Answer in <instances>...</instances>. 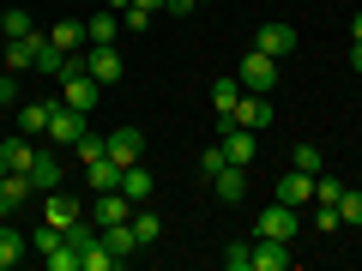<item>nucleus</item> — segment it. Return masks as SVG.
I'll list each match as a JSON object with an SVG mask.
<instances>
[{"label":"nucleus","instance_id":"a211bd4d","mask_svg":"<svg viewBox=\"0 0 362 271\" xmlns=\"http://www.w3.org/2000/svg\"><path fill=\"white\" fill-rule=\"evenodd\" d=\"M25 253H30V235H25V229H13V223L0 217V271H13Z\"/></svg>","mask_w":362,"mask_h":271},{"label":"nucleus","instance_id":"79ce46f5","mask_svg":"<svg viewBox=\"0 0 362 271\" xmlns=\"http://www.w3.org/2000/svg\"><path fill=\"white\" fill-rule=\"evenodd\" d=\"M350 42H362V13H356V18H350Z\"/></svg>","mask_w":362,"mask_h":271},{"label":"nucleus","instance_id":"9d476101","mask_svg":"<svg viewBox=\"0 0 362 271\" xmlns=\"http://www.w3.org/2000/svg\"><path fill=\"white\" fill-rule=\"evenodd\" d=\"M61 181H66V163H61L54 151H37V163H30V187H37V199H42V193H54Z\"/></svg>","mask_w":362,"mask_h":271},{"label":"nucleus","instance_id":"37998d69","mask_svg":"<svg viewBox=\"0 0 362 271\" xmlns=\"http://www.w3.org/2000/svg\"><path fill=\"white\" fill-rule=\"evenodd\" d=\"M103 6H109V13H127V6H133V0H103Z\"/></svg>","mask_w":362,"mask_h":271},{"label":"nucleus","instance_id":"ea45409f","mask_svg":"<svg viewBox=\"0 0 362 271\" xmlns=\"http://www.w3.org/2000/svg\"><path fill=\"white\" fill-rule=\"evenodd\" d=\"M350 73L362 78V42H350Z\"/></svg>","mask_w":362,"mask_h":271},{"label":"nucleus","instance_id":"393cba45","mask_svg":"<svg viewBox=\"0 0 362 271\" xmlns=\"http://www.w3.org/2000/svg\"><path fill=\"white\" fill-rule=\"evenodd\" d=\"M121 37V13H90L85 18V42H115Z\"/></svg>","mask_w":362,"mask_h":271},{"label":"nucleus","instance_id":"f03ea898","mask_svg":"<svg viewBox=\"0 0 362 271\" xmlns=\"http://www.w3.org/2000/svg\"><path fill=\"white\" fill-rule=\"evenodd\" d=\"M85 127H90V115H85V109H73V103H54V121H49V133H42V139H49L54 151H73V145L85 139Z\"/></svg>","mask_w":362,"mask_h":271},{"label":"nucleus","instance_id":"4468645a","mask_svg":"<svg viewBox=\"0 0 362 271\" xmlns=\"http://www.w3.org/2000/svg\"><path fill=\"white\" fill-rule=\"evenodd\" d=\"M211 193H218L223 205H242V199H247V175H242V163H223L218 175H211Z\"/></svg>","mask_w":362,"mask_h":271},{"label":"nucleus","instance_id":"4c0bfd02","mask_svg":"<svg viewBox=\"0 0 362 271\" xmlns=\"http://www.w3.org/2000/svg\"><path fill=\"white\" fill-rule=\"evenodd\" d=\"M145 25H151V13H145V6H127V13H121V30H133V37H139Z\"/></svg>","mask_w":362,"mask_h":271},{"label":"nucleus","instance_id":"473e14b6","mask_svg":"<svg viewBox=\"0 0 362 271\" xmlns=\"http://www.w3.org/2000/svg\"><path fill=\"white\" fill-rule=\"evenodd\" d=\"M290 169H302V175H320V169H326L320 145H296V151H290Z\"/></svg>","mask_w":362,"mask_h":271},{"label":"nucleus","instance_id":"ddd939ff","mask_svg":"<svg viewBox=\"0 0 362 271\" xmlns=\"http://www.w3.org/2000/svg\"><path fill=\"white\" fill-rule=\"evenodd\" d=\"M254 49H266V54H278V61H284V54H296V30L272 18V25H259V30H254Z\"/></svg>","mask_w":362,"mask_h":271},{"label":"nucleus","instance_id":"6e6552de","mask_svg":"<svg viewBox=\"0 0 362 271\" xmlns=\"http://www.w3.org/2000/svg\"><path fill=\"white\" fill-rule=\"evenodd\" d=\"M272 115H278V109H272L266 90H242V103H235V115H230V121H242V127L266 133V127H272Z\"/></svg>","mask_w":362,"mask_h":271},{"label":"nucleus","instance_id":"2eb2a0df","mask_svg":"<svg viewBox=\"0 0 362 271\" xmlns=\"http://www.w3.org/2000/svg\"><path fill=\"white\" fill-rule=\"evenodd\" d=\"M109 157H115L121 169L139 163V157H145V133L139 127H115V133H109Z\"/></svg>","mask_w":362,"mask_h":271},{"label":"nucleus","instance_id":"cd10ccee","mask_svg":"<svg viewBox=\"0 0 362 271\" xmlns=\"http://www.w3.org/2000/svg\"><path fill=\"white\" fill-rule=\"evenodd\" d=\"M61 241H66V229H54L49 217H42L37 229H30V253H37V259H42V253H54V247H61Z\"/></svg>","mask_w":362,"mask_h":271},{"label":"nucleus","instance_id":"e433bc0d","mask_svg":"<svg viewBox=\"0 0 362 271\" xmlns=\"http://www.w3.org/2000/svg\"><path fill=\"white\" fill-rule=\"evenodd\" d=\"M338 217H344V223H362V193H356V187H344V199H338Z\"/></svg>","mask_w":362,"mask_h":271},{"label":"nucleus","instance_id":"72a5a7b5","mask_svg":"<svg viewBox=\"0 0 362 271\" xmlns=\"http://www.w3.org/2000/svg\"><path fill=\"white\" fill-rule=\"evenodd\" d=\"M223 265L230 271H254V241H230L223 247Z\"/></svg>","mask_w":362,"mask_h":271},{"label":"nucleus","instance_id":"6ab92c4d","mask_svg":"<svg viewBox=\"0 0 362 271\" xmlns=\"http://www.w3.org/2000/svg\"><path fill=\"white\" fill-rule=\"evenodd\" d=\"M211 103H218V121H230L235 103H242V78H235V73H218V78H211Z\"/></svg>","mask_w":362,"mask_h":271},{"label":"nucleus","instance_id":"a19ab883","mask_svg":"<svg viewBox=\"0 0 362 271\" xmlns=\"http://www.w3.org/2000/svg\"><path fill=\"white\" fill-rule=\"evenodd\" d=\"M133 6H145V13H163V6H169V0H133Z\"/></svg>","mask_w":362,"mask_h":271},{"label":"nucleus","instance_id":"0eeeda50","mask_svg":"<svg viewBox=\"0 0 362 271\" xmlns=\"http://www.w3.org/2000/svg\"><path fill=\"white\" fill-rule=\"evenodd\" d=\"M133 211H139V205H133V199L115 187V193H90V211H85V217L97 223V229H109V223H127Z\"/></svg>","mask_w":362,"mask_h":271},{"label":"nucleus","instance_id":"f257e3e1","mask_svg":"<svg viewBox=\"0 0 362 271\" xmlns=\"http://www.w3.org/2000/svg\"><path fill=\"white\" fill-rule=\"evenodd\" d=\"M235 78H242V90H278V54H266V49H247L242 61H235Z\"/></svg>","mask_w":362,"mask_h":271},{"label":"nucleus","instance_id":"c03bdc74","mask_svg":"<svg viewBox=\"0 0 362 271\" xmlns=\"http://www.w3.org/2000/svg\"><path fill=\"white\" fill-rule=\"evenodd\" d=\"M0 175H13V169H6V151H0Z\"/></svg>","mask_w":362,"mask_h":271},{"label":"nucleus","instance_id":"5701e85b","mask_svg":"<svg viewBox=\"0 0 362 271\" xmlns=\"http://www.w3.org/2000/svg\"><path fill=\"white\" fill-rule=\"evenodd\" d=\"M0 151H6V169H18V175H30V163H37V139H25V133H13V139H0Z\"/></svg>","mask_w":362,"mask_h":271},{"label":"nucleus","instance_id":"7c9ffc66","mask_svg":"<svg viewBox=\"0 0 362 271\" xmlns=\"http://www.w3.org/2000/svg\"><path fill=\"white\" fill-rule=\"evenodd\" d=\"M133 235H139V247L163 241V217H157V211H133Z\"/></svg>","mask_w":362,"mask_h":271},{"label":"nucleus","instance_id":"b1692460","mask_svg":"<svg viewBox=\"0 0 362 271\" xmlns=\"http://www.w3.org/2000/svg\"><path fill=\"white\" fill-rule=\"evenodd\" d=\"M49 42L61 54H85V25H78V18H61V25L49 30Z\"/></svg>","mask_w":362,"mask_h":271},{"label":"nucleus","instance_id":"39448f33","mask_svg":"<svg viewBox=\"0 0 362 271\" xmlns=\"http://www.w3.org/2000/svg\"><path fill=\"white\" fill-rule=\"evenodd\" d=\"M296 229H302V217H296V205H284V199H272V205L254 217V235H278V241H296Z\"/></svg>","mask_w":362,"mask_h":271},{"label":"nucleus","instance_id":"4be33fe9","mask_svg":"<svg viewBox=\"0 0 362 271\" xmlns=\"http://www.w3.org/2000/svg\"><path fill=\"white\" fill-rule=\"evenodd\" d=\"M85 181H90V193H115L121 187V163L115 157H97V163H85Z\"/></svg>","mask_w":362,"mask_h":271},{"label":"nucleus","instance_id":"a18cd8bd","mask_svg":"<svg viewBox=\"0 0 362 271\" xmlns=\"http://www.w3.org/2000/svg\"><path fill=\"white\" fill-rule=\"evenodd\" d=\"M187 6H194V13H199V6H211V0H187Z\"/></svg>","mask_w":362,"mask_h":271},{"label":"nucleus","instance_id":"bb28decb","mask_svg":"<svg viewBox=\"0 0 362 271\" xmlns=\"http://www.w3.org/2000/svg\"><path fill=\"white\" fill-rule=\"evenodd\" d=\"M73 157H78V169L97 163V157H109V133H90V127H85V139L73 145Z\"/></svg>","mask_w":362,"mask_h":271},{"label":"nucleus","instance_id":"1a4fd4ad","mask_svg":"<svg viewBox=\"0 0 362 271\" xmlns=\"http://www.w3.org/2000/svg\"><path fill=\"white\" fill-rule=\"evenodd\" d=\"M42 217H49L54 229H73V223L85 217V199H73V193H61V187H54V193H42Z\"/></svg>","mask_w":362,"mask_h":271},{"label":"nucleus","instance_id":"58836bf2","mask_svg":"<svg viewBox=\"0 0 362 271\" xmlns=\"http://www.w3.org/2000/svg\"><path fill=\"white\" fill-rule=\"evenodd\" d=\"M0 103H18V85H13V78H0Z\"/></svg>","mask_w":362,"mask_h":271},{"label":"nucleus","instance_id":"2f4dec72","mask_svg":"<svg viewBox=\"0 0 362 271\" xmlns=\"http://www.w3.org/2000/svg\"><path fill=\"white\" fill-rule=\"evenodd\" d=\"M338 199H344V181L320 169V175H314V205H338Z\"/></svg>","mask_w":362,"mask_h":271},{"label":"nucleus","instance_id":"f704fd0d","mask_svg":"<svg viewBox=\"0 0 362 271\" xmlns=\"http://www.w3.org/2000/svg\"><path fill=\"white\" fill-rule=\"evenodd\" d=\"M223 163H230V157H223V145H206V151H199V175H206V181L218 175Z\"/></svg>","mask_w":362,"mask_h":271},{"label":"nucleus","instance_id":"c756f323","mask_svg":"<svg viewBox=\"0 0 362 271\" xmlns=\"http://www.w3.org/2000/svg\"><path fill=\"white\" fill-rule=\"evenodd\" d=\"M30 30H37V18H30L25 6H6V13H0V37H30Z\"/></svg>","mask_w":362,"mask_h":271},{"label":"nucleus","instance_id":"c9c22d12","mask_svg":"<svg viewBox=\"0 0 362 271\" xmlns=\"http://www.w3.org/2000/svg\"><path fill=\"white\" fill-rule=\"evenodd\" d=\"M314 229H320V235L344 229V217H338V205H314Z\"/></svg>","mask_w":362,"mask_h":271},{"label":"nucleus","instance_id":"f8f14e48","mask_svg":"<svg viewBox=\"0 0 362 271\" xmlns=\"http://www.w3.org/2000/svg\"><path fill=\"white\" fill-rule=\"evenodd\" d=\"M30 199H37V187H30V175H0V217H13L18 205H30Z\"/></svg>","mask_w":362,"mask_h":271},{"label":"nucleus","instance_id":"a878e982","mask_svg":"<svg viewBox=\"0 0 362 271\" xmlns=\"http://www.w3.org/2000/svg\"><path fill=\"white\" fill-rule=\"evenodd\" d=\"M73 61H78V54H61V49H54V42H49V37H42V49H37V73L61 78V73H66V66H73Z\"/></svg>","mask_w":362,"mask_h":271},{"label":"nucleus","instance_id":"aec40b11","mask_svg":"<svg viewBox=\"0 0 362 271\" xmlns=\"http://www.w3.org/2000/svg\"><path fill=\"white\" fill-rule=\"evenodd\" d=\"M278 199H284V205H308V199H314V175L284 169V175H278Z\"/></svg>","mask_w":362,"mask_h":271},{"label":"nucleus","instance_id":"20e7f679","mask_svg":"<svg viewBox=\"0 0 362 271\" xmlns=\"http://www.w3.org/2000/svg\"><path fill=\"white\" fill-rule=\"evenodd\" d=\"M97 97H103V85L85 73V61H73V66L61 73V103H73V109H85V115H90V109H97Z\"/></svg>","mask_w":362,"mask_h":271},{"label":"nucleus","instance_id":"9b49d317","mask_svg":"<svg viewBox=\"0 0 362 271\" xmlns=\"http://www.w3.org/2000/svg\"><path fill=\"white\" fill-rule=\"evenodd\" d=\"M254 271H290V241H278V235H254Z\"/></svg>","mask_w":362,"mask_h":271},{"label":"nucleus","instance_id":"f3484780","mask_svg":"<svg viewBox=\"0 0 362 271\" xmlns=\"http://www.w3.org/2000/svg\"><path fill=\"white\" fill-rule=\"evenodd\" d=\"M42 37H49V30H30V37H6V66H13V73L37 66V49H42Z\"/></svg>","mask_w":362,"mask_h":271},{"label":"nucleus","instance_id":"7ed1b4c3","mask_svg":"<svg viewBox=\"0 0 362 271\" xmlns=\"http://www.w3.org/2000/svg\"><path fill=\"white\" fill-rule=\"evenodd\" d=\"M78 61H85V73L97 78V85H121V73H127V61H121L115 42H85V54H78Z\"/></svg>","mask_w":362,"mask_h":271},{"label":"nucleus","instance_id":"c85d7f7f","mask_svg":"<svg viewBox=\"0 0 362 271\" xmlns=\"http://www.w3.org/2000/svg\"><path fill=\"white\" fill-rule=\"evenodd\" d=\"M42 265H49V271H85V253H78L73 241H61L54 253H42Z\"/></svg>","mask_w":362,"mask_h":271},{"label":"nucleus","instance_id":"423d86ee","mask_svg":"<svg viewBox=\"0 0 362 271\" xmlns=\"http://www.w3.org/2000/svg\"><path fill=\"white\" fill-rule=\"evenodd\" d=\"M218 145H223V157H230V163H242V169H247V157L259 151V133H254V127H242V121H218Z\"/></svg>","mask_w":362,"mask_h":271},{"label":"nucleus","instance_id":"dca6fc26","mask_svg":"<svg viewBox=\"0 0 362 271\" xmlns=\"http://www.w3.org/2000/svg\"><path fill=\"white\" fill-rule=\"evenodd\" d=\"M121 193H127L133 205H145V199L157 193V175H151L145 163H127V169H121Z\"/></svg>","mask_w":362,"mask_h":271},{"label":"nucleus","instance_id":"412c9836","mask_svg":"<svg viewBox=\"0 0 362 271\" xmlns=\"http://www.w3.org/2000/svg\"><path fill=\"white\" fill-rule=\"evenodd\" d=\"M49 121H54V103H18V133L25 139H42Z\"/></svg>","mask_w":362,"mask_h":271}]
</instances>
